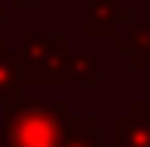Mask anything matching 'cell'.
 <instances>
[{
  "instance_id": "1",
  "label": "cell",
  "mask_w": 150,
  "mask_h": 147,
  "mask_svg": "<svg viewBox=\"0 0 150 147\" xmlns=\"http://www.w3.org/2000/svg\"><path fill=\"white\" fill-rule=\"evenodd\" d=\"M63 98H11L4 102V140L7 147H63L67 126Z\"/></svg>"
},
{
  "instance_id": "2",
  "label": "cell",
  "mask_w": 150,
  "mask_h": 147,
  "mask_svg": "<svg viewBox=\"0 0 150 147\" xmlns=\"http://www.w3.org/2000/svg\"><path fill=\"white\" fill-rule=\"evenodd\" d=\"M14 60L21 84H67V60H70V42L67 35H21L14 46Z\"/></svg>"
},
{
  "instance_id": "3",
  "label": "cell",
  "mask_w": 150,
  "mask_h": 147,
  "mask_svg": "<svg viewBox=\"0 0 150 147\" xmlns=\"http://www.w3.org/2000/svg\"><path fill=\"white\" fill-rule=\"evenodd\" d=\"M133 18V7L129 4H119V0H84V35L87 39H105L115 35L122 21Z\"/></svg>"
},
{
  "instance_id": "4",
  "label": "cell",
  "mask_w": 150,
  "mask_h": 147,
  "mask_svg": "<svg viewBox=\"0 0 150 147\" xmlns=\"http://www.w3.org/2000/svg\"><path fill=\"white\" fill-rule=\"evenodd\" d=\"M112 147H150V105L136 98L126 116L115 119V144Z\"/></svg>"
},
{
  "instance_id": "5",
  "label": "cell",
  "mask_w": 150,
  "mask_h": 147,
  "mask_svg": "<svg viewBox=\"0 0 150 147\" xmlns=\"http://www.w3.org/2000/svg\"><path fill=\"white\" fill-rule=\"evenodd\" d=\"M112 46H115V53H122L129 60L133 70H147V63H150V18L129 25L119 35H112Z\"/></svg>"
},
{
  "instance_id": "6",
  "label": "cell",
  "mask_w": 150,
  "mask_h": 147,
  "mask_svg": "<svg viewBox=\"0 0 150 147\" xmlns=\"http://www.w3.org/2000/svg\"><path fill=\"white\" fill-rule=\"evenodd\" d=\"M101 123L98 116H67L63 147H101Z\"/></svg>"
},
{
  "instance_id": "7",
  "label": "cell",
  "mask_w": 150,
  "mask_h": 147,
  "mask_svg": "<svg viewBox=\"0 0 150 147\" xmlns=\"http://www.w3.org/2000/svg\"><path fill=\"white\" fill-rule=\"evenodd\" d=\"M21 74H18V60H14V53L7 49V42L0 35V102H11V98H18L21 95Z\"/></svg>"
},
{
  "instance_id": "8",
  "label": "cell",
  "mask_w": 150,
  "mask_h": 147,
  "mask_svg": "<svg viewBox=\"0 0 150 147\" xmlns=\"http://www.w3.org/2000/svg\"><path fill=\"white\" fill-rule=\"evenodd\" d=\"M67 74H70V81H80V84H98L101 81V67L91 53H74L67 60Z\"/></svg>"
},
{
  "instance_id": "9",
  "label": "cell",
  "mask_w": 150,
  "mask_h": 147,
  "mask_svg": "<svg viewBox=\"0 0 150 147\" xmlns=\"http://www.w3.org/2000/svg\"><path fill=\"white\" fill-rule=\"evenodd\" d=\"M11 4H18V7H32L35 0H11Z\"/></svg>"
},
{
  "instance_id": "10",
  "label": "cell",
  "mask_w": 150,
  "mask_h": 147,
  "mask_svg": "<svg viewBox=\"0 0 150 147\" xmlns=\"http://www.w3.org/2000/svg\"><path fill=\"white\" fill-rule=\"evenodd\" d=\"M4 18H7V7H0V21H4Z\"/></svg>"
},
{
  "instance_id": "11",
  "label": "cell",
  "mask_w": 150,
  "mask_h": 147,
  "mask_svg": "<svg viewBox=\"0 0 150 147\" xmlns=\"http://www.w3.org/2000/svg\"><path fill=\"white\" fill-rule=\"evenodd\" d=\"M0 147H7V140H4V133H0Z\"/></svg>"
}]
</instances>
